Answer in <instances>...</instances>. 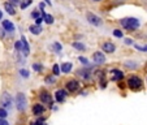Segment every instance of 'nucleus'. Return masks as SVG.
Listing matches in <instances>:
<instances>
[{"mask_svg":"<svg viewBox=\"0 0 147 125\" xmlns=\"http://www.w3.org/2000/svg\"><path fill=\"white\" fill-rule=\"evenodd\" d=\"M119 26L125 31V33H136L142 28V22L138 17L134 16H126L117 20Z\"/></svg>","mask_w":147,"mask_h":125,"instance_id":"nucleus-1","label":"nucleus"},{"mask_svg":"<svg viewBox=\"0 0 147 125\" xmlns=\"http://www.w3.org/2000/svg\"><path fill=\"white\" fill-rule=\"evenodd\" d=\"M125 83H126V87L130 90L131 93H139L144 89V80L137 73H131V74L126 76L125 78Z\"/></svg>","mask_w":147,"mask_h":125,"instance_id":"nucleus-2","label":"nucleus"},{"mask_svg":"<svg viewBox=\"0 0 147 125\" xmlns=\"http://www.w3.org/2000/svg\"><path fill=\"white\" fill-rule=\"evenodd\" d=\"M95 65L94 67H82L76 69V77L81 81V82H91L94 80V70H95Z\"/></svg>","mask_w":147,"mask_h":125,"instance_id":"nucleus-3","label":"nucleus"},{"mask_svg":"<svg viewBox=\"0 0 147 125\" xmlns=\"http://www.w3.org/2000/svg\"><path fill=\"white\" fill-rule=\"evenodd\" d=\"M38 100L40 103H43L45 106H47L48 109H52V107L55 106V98H53L52 93L48 91L47 89H40L38 93Z\"/></svg>","mask_w":147,"mask_h":125,"instance_id":"nucleus-4","label":"nucleus"},{"mask_svg":"<svg viewBox=\"0 0 147 125\" xmlns=\"http://www.w3.org/2000/svg\"><path fill=\"white\" fill-rule=\"evenodd\" d=\"M14 106H16L17 111L24 114L26 112V109L29 108V102H28V97H26L25 93L18 91L14 97Z\"/></svg>","mask_w":147,"mask_h":125,"instance_id":"nucleus-5","label":"nucleus"},{"mask_svg":"<svg viewBox=\"0 0 147 125\" xmlns=\"http://www.w3.org/2000/svg\"><path fill=\"white\" fill-rule=\"evenodd\" d=\"M81 82L77 77H70L68 80H65V83H64V87L68 90L69 94H77V93L81 91Z\"/></svg>","mask_w":147,"mask_h":125,"instance_id":"nucleus-6","label":"nucleus"},{"mask_svg":"<svg viewBox=\"0 0 147 125\" xmlns=\"http://www.w3.org/2000/svg\"><path fill=\"white\" fill-rule=\"evenodd\" d=\"M91 61L96 67H103L107 64V55L102 50H96L91 53Z\"/></svg>","mask_w":147,"mask_h":125,"instance_id":"nucleus-7","label":"nucleus"},{"mask_svg":"<svg viewBox=\"0 0 147 125\" xmlns=\"http://www.w3.org/2000/svg\"><path fill=\"white\" fill-rule=\"evenodd\" d=\"M108 76H109V81L115 83L122 82L125 80V72L120 68H111L108 70Z\"/></svg>","mask_w":147,"mask_h":125,"instance_id":"nucleus-8","label":"nucleus"},{"mask_svg":"<svg viewBox=\"0 0 147 125\" xmlns=\"http://www.w3.org/2000/svg\"><path fill=\"white\" fill-rule=\"evenodd\" d=\"M86 21L92 28H100V26H103V24H104L102 17L95 14L94 12H86Z\"/></svg>","mask_w":147,"mask_h":125,"instance_id":"nucleus-9","label":"nucleus"},{"mask_svg":"<svg viewBox=\"0 0 147 125\" xmlns=\"http://www.w3.org/2000/svg\"><path fill=\"white\" fill-rule=\"evenodd\" d=\"M14 106V99L8 91H4L3 94L0 95V107H4L9 111L12 109Z\"/></svg>","mask_w":147,"mask_h":125,"instance_id":"nucleus-10","label":"nucleus"},{"mask_svg":"<svg viewBox=\"0 0 147 125\" xmlns=\"http://www.w3.org/2000/svg\"><path fill=\"white\" fill-rule=\"evenodd\" d=\"M69 95L70 94L68 93V90L65 89V87H60V89L55 90V93H53V98H55V102L57 103V104H64L68 100Z\"/></svg>","mask_w":147,"mask_h":125,"instance_id":"nucleus-11","label":"nucleus"},{"mask_svg":"<svg viewBox=\"0 0 147 125\" xmlns=\"http://www.w3.org/2000/svg\"><path fill=\"white\" fill-rule=\"evenodd\" d=\"M100 50L106 53V55H113L117 51V45L115 42L109 41V39H106V41H103L100 43Z\"/></svg>","mask_w":147,"mask_h":125,"instance_id":"nucleus-12","label":"nucleus"},{"mask_svg":"<svg viewBox=\"0 0 147 125\" xmlns=\"http://www.w3.org/2000/svg\"><path fill=\"white\" fill-rule=\"evenodd\" d=\"M122 67H124L125 70L136 72V70L142 68V63L139 60H136V59H126V60L122 61Z\"/></svg>","mask_w":147,"mask_h":125,"instance_id":"nucleus-13","label":"nucleus"},{"mask_svg":"<svg viewBox=\"0 0 147 125\" xmlns=\"http://www.w3.org/2000/svg\"><path fill=\"white\" fill-rule=\"evenodd\" d=\"M47 106H45L43 103L38 102H34L31 104V114H33L34 117H39V116H45V114L47 112Z\"/></svg>","mask_w":147,"mask_h":125,"instance_id":"nucleus-14","label":"nucleus"},{"mask_svg":"<svg viewBox=\"0 0 147 125\" xmlns=\"http://www.w3.org/2000/svg\"><path fill=\"white\" fill-rule=\"evenodd\" d=\"M1 28H3L4 30L7 31V34H9V35H13V34L16 33V25L12 22L11 20H3V21H1Z\"/></svg>","mask_w":147,"mask_h":125,"instance_id":"nucleus-15","label":"nucleus"},{"mask_svg":"<svg viewBox=\"0 0 147 125\" xmlns=\"http://www.w3.org/2000/svg\"><path fill=\"white\" fill-rule=\"evenodd\" d=\"M21 41H22V51H21V53H22V56L24 57H29L30 56V45H29V41H28V38H26L25 35H21Z\"/></svg>","mask_w":147,"mask_h":125,"instance_id":"nucleus-16","label":"nucleus"},{"mask_svg":"<svg viewBox=\"0 0 147 125\" xmlns=\"http://www.w3.org/2000/svg\"><path fill=\"white\" fill-rule=\"evenodd\" d=\"M60 68H61V74H69L74 69V64L72 61H63L60 64Z\"/></svg>","mask_w":147,"mask_h":125,"instance_id":"nucleus-17","label":"nucleus"},{"mask_svg":"<svg viewBox=\"0 0 147 125\" xmlns=\"http://www.w3.org/2000/svg\"><path fill=\"white\" fill-rule=\"evenodd\" d=\"M28 30H29V33H30L31 35L38 36V35H40V34L45 31V29H43V25H36V24H31V25H29Z\"/></svg>","mask_w":147,"mask_h":125,"instance_id":"nucleus-18","label":"nucleus"},{"mask_svg":"<svg viewBox=\"0 0 147 125\" xmlns=\"http://www.w3.org/2000/svg\"><path fill=\"white\" fill-rule=\"evenodd\" d=\"M70 46H72L74 50L80 51V52H86L87 51V46L85 45V42H82V41H73L72 43H70Z\"/></svg>","mask_w":147,"mask_h":125,"instance_id":"nucleus-19","label":"nucleus"},{"mask_svg":"<svg viewBox=\"0 0 147 125\" xmlns=\"http://www.w3.org/2000/svg\"><path fill=\"white\" fill-rule=\"evenodd\" d=\"M43 82H45L47 86H53V85H56V82H57V77H56V76H53L52 73H50V74L45 76Z\"/></svg>","mask_w":147,"mask_h":125,"instance_id":"nucleus-20","label":"nucleus"},{"mask_svg":"<svg viewBox=\"0 0 147 125\" xmlns=\"http://www.w3.org/2000/svg\"><path fill=\"white\" fill-rule=\"evenodd\" d=\"M50 47H51V50H52V52L56 53V55H60L61 51H63V45H61L59 41H53Z\"/></svg>","mask_w":147,"mask_h":125,"instance_id":"nucleus-21","label":"nucleus"},{"mask_svg":"<svg viewBox=\"0 0 147 125\" xmlns=\"http://www.w3.org/2000/svg\"><path fill=\"white\" fill-rule=\"evenodd\" d=\"M29 125H47V117L46 116L35 117L34 120H30V121H29Z\"/></svg>","mask_w":147,"mask_h":125,"instance_id":"nucleus-22","label":"nucleus"},{"mask_svg":"<svg viewBox=\"0 0 147 125\" xmlns=\"http://www.w3.org/2000/svg\"><path fill=\"white\" fill-rule=\"evenodd\" d=\"M77 59H78V61H80V64L82 65V67H94V63H92V61H90L86 56L80 55ZM95 67H96V65H95Z\"/></svg>","mask_w":147,"mask_h":125,"instance_id":"nucleus-23","label":"nucleus"},{"mask_svg":"<svg viewBox=\"0 0 147 125\" xmlns=\"http://www.w3.org/2000/svg\"><path fill=\"white\" fill-rule=\"evenodd\" d=\"M4 9H5V12L9 14V16H16V14H17L16 7L12 5L9 1H5V3H4Z\"/></svg>","mask_w":147,"mask_h":125,"instance_id":"nucleus-24","label":"nucleus"},{"mask_svg":"<svg viewBox=\"0 0 147 125\" xmlns=\"http://www.w3.org/2000/svg\"><path fill=\"white\" fill-rule=\"evenodd\" d=\"M31 69H33L35 73H39V74H42V73L45 72V65L42 64V63H38V61H35V63H33V65H31Z\"/></svg>","mask_w":147,"mask_h":125,"instance_id":"nucleus-25","label":"nucleus"},{"mask_svg":"<svg viewBox=\"0 0 147 125\" xmlns=\"http://www.w3.org/2000/svg\"><path fill=\"white\" fill-rule=\"evenodd\" d=\"M112 35L117 39H124V35H125V31L122 30L121 28H115L112 30Z\"/></svg>","mask_w":147,"mask_h":125,"instance_id":"nucleus-26","label":"nucleus"},{"mask_svg":"<svg viewBox=\"0 0 147 125\" xmlns=\"http://www.w3.org/2000/svg\"><path fill=\"white\" fill-rule=\"evenodd\" d=\"M51 73H52L53 76H56V77H59V76L61 74V68H60V64H59V63L52 64V67H51Z\"/></svg>","mask_w":147,"mask_h":125,"instance_id":"nucleus-27","label":"nucleus"},{"mask_svg":"<svg viewBox=\"0 0 147 125\" xmlns=\"http://www.w3.org/2000/svg\"><path fill=\"white\" fill-rule=\"evenodd\" d=\"M18 74L21 78H24V80H29L30 78V70L26 69V68H21V69L18 70Z\"/></svg>","mask_w":147,"mask_h":125,"instance_id":"nucleus-28","label":"nucleus"},{"mask_svg":"<svg viewBox=\"0 0 147 125\" xmlns=\"http://www.w3.org/2000/svg\"><path fill=\"white\" fill-rule=\"evenodd\" d=\"M43 18H45V24H47V25H53L55 24V17L51 13H46V16H43Z\"/></svg>","mask_w":147,"mask_h":125,"instance_id":"nucleus-29","label":"nucleus"},{"mask_svg":"<svg viewBox=\"0 0 147 125\" xmlns=\"http://www.w3.org/2000/svg\"><path fill=\"white\" fill-rule=\"evenodd\" d=\"M34 0H21V4H20V9L21 11H25V9H28L29 7L33 4Z\"/></svg>","mask_w":147,"mask_h":125,"instance_id":"nucleus-30","label":"nucleus"},{"mask_svg":"<svg viewBox=\"0 0 147 125\" xmlns=\"http://www.w3.org/2000/svg\"><path fill=\"white\" fill-rule=\"evenodd\" d=\"M122 43H124L125 46H128V47H133V46L136 45V41H134L133 38H130V36H124Z\"/></svg>","mask_w":147,"mask_h":125,"instance_id":"nucleus-31","label":"nucleus"},{"mask_svg":"<svg viewBox=\"0 0 147 125\" xmlns=\"http://www.w3.org/2000/svg\"><path fill=\"white\" fill-rule=\"evenodd\" d=\"M14 51H16L17 53H21V51H22V41L21 39H17V41H14Z\"/></svg>","mask_w":147,"mask_h":125,"instance_id":"nucleus-32","label":"nucleus"},{"mask_svg":"<svg viewBox=\"0 0 147 125\" xmlns=\"http://www.w3.org/2000/svg\"><path fill=\"white\" fill-rule=\"evenodd\" d=\"M40 16H42V13H40V11H39L38 8H36V9H33V11L30 12V18H33V20L39 18Z\"/></svg>","mask_w":147,"mask_h":125,"instance_id":"nucleus-33","label":"nucleus"},{"mask_svg":"<svg viewBox=\"0 0 147 125\" xmlns=\"http://www.w3.org/2000/svg\"><path fill=\"white\" fill-rule=\"evenodd\" d=\"M133 47L137 51H139V52H147V45H138V43H136Z\"/></svg>","mask_w":147,"mask_h":125,"instance_id":"nucleus-34","label":"nucleus"},{"mask_svg":"<svg viewBox=\"0 0 147 125\" xmlns=\"http://www.w3.org/2000/svg\"><path fill=\"white\" fill-rule=\"evenodd\" d=\"M9 116L8 109L4 108V107H0V119H7Z\"/></svg>","mask_w":147,"mask_h":125,"instance_id":"nucleus-35","label":"nucleus"},{"mask_svg":"<svg viewBox=\"0 0 147 125\" xmlns=\"http://www.w3.org/2000/svg\"><path fill=\"white\" fill-rule=\"evenodd\" d=\"M12 5H14L16 8H20V4H21V0H8Z\"/></svg>","mask_w":147,"mask_h":125,"instance_id":"nucleus-36","label":"nucleus"},{"mask_svg":"<svg viewBox=\"0 0 147 125\" xmlns=\"http://www.w3.org/2000/svg\"><path fill=\"white\" fill-rule=\"evenodd\" d=\"M34 24H36V25H43L45 24V18L43 17H39V18H36V20H34Z\"/></svg>","mask_w":147,"mask_h":125,"instance_id":"nucleus-37","label":"nucleus"},{"mask_svg":"<svg viewBox=\"0 0 147 125\" xmlns=\"http://www.w3.org/2000/svg\"><path fill=\"white\" fill-rule=\"evenodd\" d=\"M46 7H47V4H46L43 0H42V1H39V4H38V9H39V11H45Z\"/></svg>","mask_w":147,"mask_h":125,"instance_id":"nucleus-38","label":"nucleus"},{"mask_svg":"<svg viewBox=\"0 0 147 125\" xmlns=\"http://www.w3.org/2000/svg\"><path fill=\"white\" fill-rule=\"evenodd\" d=\"M5 34H7V31L4 30L3 28H0V38H4V36H5Z\"/></svg>","mask_w":147,"mask_h":125,"instance_id":"nucleus-39","label":"nucleus"},{"mask_svg":"<svg viewBox=\"0 0 147 125\" xmlns=\"http://www.w3.org/2000/svg\"><path fill=\"white\" fill-rule=\"evenodd\" d=\"M0 125H9V122L7 121V119H0Z\"/></svg>","mask_w":147,"mask_h":125,"instance_id":"nucleus-40","label":"nucleus"},{"mask_svg":"<svg viewBox=\"0 0 147 125\" xmlns=\"http://www.w3.org/2000/svg\"><path fill=\"white\" fill-rule=\"evenodd\" d=\"M87 94H89V91H87V90H81V91H80V95H82V97H86Z\"/></svg>","mask_w":147,"mask_h":125,"instance_id":"nucleus-41","label":"nucleus"},{"mask_svg":"<svg viewBox=\"0 0 147 125\" xmlns=\"http://www.w3.org/2000/svg\"><path fill=\"white\" fill-rule=\"evenodd\" d=\"M90 3H94V4H99L102 3V1H104V0H89Z\"/></svg>","mask_w":147,"mask_h":125,"instance_id":"nucleus-42","label":"nucleus"},{"mask_svg":"<svg viewBox=\"0 0 147 125\" xmlns=\"http://www.w3.org/2000/svg\"><path fill=\"white\" fill-rule=\"evenodd\" d=\"M43 1H45L48 7H52V1H51V0H43Z\"/></svg>","mask_w":147,"mask_h":125,"instance_id":"nucleus-43","label":"nucleus"},{"mask_svg":"<svg viewBox=\"0 0 147 125\" xmlns=\"http://www.w3.org/2000/svg\"><path fill=\"white\" fill-rule=\"evenodd\" d=\"M3 21V11H0V22Z\"/></svg>","mask_w":147,"mask_h":125,"instance_id":"nucleus-44","label":"nucleus"},{"mask_svg":"<svg viewBox=\"0 0 147 125\" xmlns=\"http://www.w3.org/2000/svg\"><path fill=\"white\" fill-rule=\"evenodd\" d=\"M143 68H144V70H146V72H147V61H146V63H144V65H143Z\"/></svg>","mask_w":147,"mask_h":125,"instance_id":"nucleus-45","label":"nucleus"},{"mask_svg":"<svg viewBox=\"0 0 147 125\" xmlns=\"http://www.w3.org/2000/svg\"><path fill=\"white\" fill-rule=\"evenodd\" d=\"M144 82H146V86H147V76H146V81H144Z\"/></svg>","mask_w":147,"mask_h":125,"instance_id":"nucleus-46","label":"nucleus"},{"mask_svg":"<svg viewBox=\"0 0 147 125\" xmlns=\"http://www.w3.org/2000/svg\"><path fill=\"white\" fill-rule=\"evenodd\" d=\"M120 1H126V0H120Z\"/></svg>","mask_w":147,"mask_h":125,"instance_id":"nucleus-47","label":"nucleus"}]
</instances>
